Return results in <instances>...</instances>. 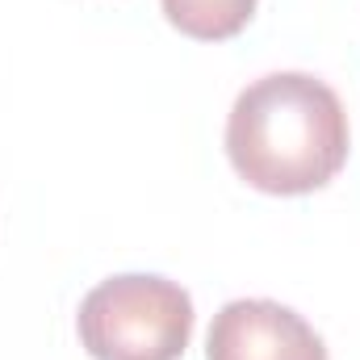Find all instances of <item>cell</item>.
<instances>
[{
    "mask_svg": "<svg viewBox=\"0 0 360 360\" xmlns=\"http://www.w3.org/2000/svg\"><path fill=\"white\" fill-rule=\"evenodd\" d=\"M348 113L331 84L306 72H272L235 96L226 117L231 168L272 197H302L348 164Z\"/></svg>",
    "mask_w": 360,
    "mask_h": 360,
    "instance_id": "obj_1",
    "label": "cell"
},
{
    "mask_svg": "<svg viewBox=\"0 0 360 360\" xmlns=\"http://www.w3.org/2000/svg\"><path fill=\"white\" fill-rule=\"evenodd\" d=\"M92 360H180L193 340V297L155 272H122L89 289L76 314Z\"/></svg>",
    "mask_w": 360,
    "mask_h": 360,
    "instance_id": "obj_2",
    "label": "cell"
},
{
    "mask_svg": "<svg viewBox=\"0 0 360 360\" xmlns=\"http://www.w3.org/2000/svg\"><path fill=\"white\" fill-rule=\"evenodd\" d=\"M205 360H327V348L297 310L269 297H239L214 314Z\"/></svg>",
    "mask_w": 360,
    "mask_h": 360,
    "instance_id": "obj_3",
    "label": "cell"
},
{
    "mask_svg": "<svg viewBox=\"0 0 360 360\" xmlns=\"http://www.w3.org/2000/svg\"><path fill=\"white\" fill-rule=\"evenodd\" d=\"M160 4L180 34L197 42H226L256 13V0H160Z\"/></svg>",
    "mask_w": 360,
    "mask_h": 360,
    "instance_id": "obj_4",
    "label": "cell"
}]
</instances>
